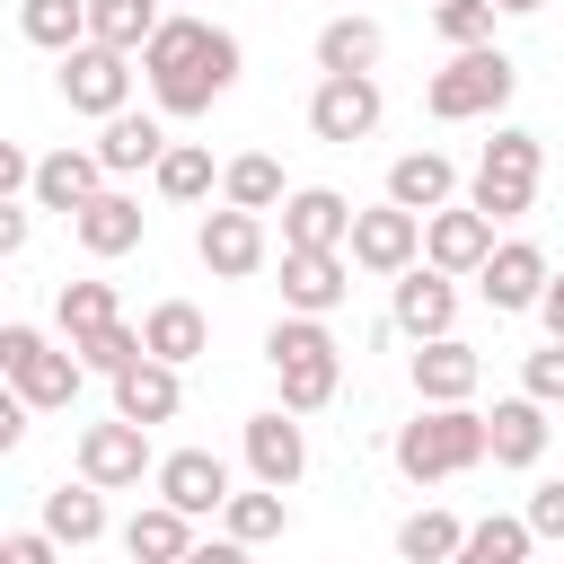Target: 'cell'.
I'll use <instances>...</instances> for the list:
<instances>
[{
  "label": "cell",
  "instance_id": "obj_28",
  "mask_svg": "<svg viewBox=\"0 0 564 564\" xmlns=\"http://www.w3.org/2000/svg\"><path fill=\"white\" fill-rule=\"evenodd\" d=\"M176 405H185V379H176L167 361H141V370L115 379V414L141 423V432H150V423H176Z\"/></svg>",
  "mask_w": 564,
  "mask_h": 564
},
{
  "label": "cell",
  "instance_id": "obj_48",
  "mask_svg": "<svg viewBox=\"0 0 564 564\" xmlns=\"http://www.w3.org/2000/svg\"><path fill=\"white\" fill-rule=\"evenodd\" d=\"M432 9H441V0H432Z\"/></svg>",
  "mask_w": 564,
  "mask_h": 564
},
{
  "label": "cell",
  "instance_id": "obj_10",
  "mask_svg": "<svg viewBox=\"0 0 564 564\" xmlns=\"http://www.w3.org/2000/svg\"><path fill=\"white\" fill-rule=\"evenodd\" d=\"M352 273H379V282H397V273H414L423 264V220L414 212H397V203H370L361 220H352Z\"/></svg>",
  "mask_w": 564,
  "mask_h": 564
},
{
  "label": "cell",
  "instance_id": "obj_37",
  "mask_svg": "<svg viewBox=\"0 0 564 564\" xmlns=\"http://www.w3.org/2000/svg\"><path fill=\"white\" fill-rule=\"evenodd\" d=\"M53 317H62V344H79V335L115 326L123 300H115V282H62V291H53Z\"/></svg>",
  "mask_w": 564,
  "mask_h": 564
},
{
  "label": "cell",
  "instance_id": "obj_7",
  "mask_svg": "<svg viewBox=\"0 0 564 564\" xmlns=\"http://www.w3.org/2000/svg\"><path fill=\"white\" fill-rule=\"evenodd\" d=\"M238 458H247V485L291 494V485L308 476V423H300L291 405H264V414L238 423Z\"/></svg>",
  "mask_w": 564,
  "mask_h": 564
},
{
  "label": "cell",
  "instance_id": "obj_45",
  "mask_svg": "<svg viewBox=\"0 0 564 564\" xmlns=\"http://www.w3.org/2000/svg\"><path fill=\"white\" fill-rule=\"evenodd\" d=\"M185 564H256V546H238V538H212V546H194Z\"/></svg>",
  "mask_w": 564,
  "mask_h": 564
},
{
  "label": "cell",
  "instance_id": "obj_17",
  "mask_svg": "<svg viewBox=\"0 0 564 564\" xmlns=\"http://www.w3.org/2000/svg\"><path fill=\"white\" fill-rule=\"evenodd\" d=\"M106 185H115V176H106V159H97V150H79V141H62V150H44V159H35V212L79 220Z\"/></svg>",
  "mask_w": 564,
  "mask_h": 564
},
{
  "label": "cell",
  "instance_id": "obj_26",
  "mask_svg": "<svg viewBox=\"0 0 564 564\" xmlns=\"http://www.w3.org/2000/svg\"><path fill=\"white\" fill-rule=\"evenodd\" d=\"M546 405L538 397H502L494 414H485V441H494V467H538L546 458Z\"/></svg>",
  "mask_w": 564,
  "mask_h": 564
},
{
  "label": "cell",
  "instance_id": "obj_11",
  "mask_svg": "<svg viewBox=\"0 0 564 564\" xmlns=\"http://www.w3.org/2000/svg\"><path fill=\"white\" fill-rule=\"evenodd\" d=\"M352 300V256L344 247H282V308L291 317H335Z\"/></svg>",
  "mask_w": 564,
  "mask_h": 564
},
{
  "label": "cell",
  "instance_id": "obj_34",
  "mask_svg": "<svg viewBox=\"0 0 564 564\" xmlns=\"http://www.w3.org/2000/svg\"><path fill=\"white\" fill-rule=\"evenodd\" d=\"M458 564H538V529L520 511H485V520H467Z\"/></svg>",
  "mask_w": 564,
  "mask_h": 564
},
{
  "label": "cell",
  "instance_id": "obj_14",
  "mask_svg": "<svg viewBox=\"0 0 564 564\" xmlns=\"http://www.w3.org/2000/svg\"><path fill=\"white\" fill-rule=\"evenodd\" d=\"M379 115H388L379 79H317V88H308V132H317V141H335V150L370 141V132H379Z\"/></svg>",
  "mask_w": 564,
  "mask_h": 564
},
{
  "label": "cell",
  "instance_id": "obj_47",
  "mask_svg": "<svg viewBox=\"0 0 564 564\" xmlns=\"http://www.w3.org/2000/svg\"><path fill=\"white\" fill-rule=\"evenodd\" d=\"M494 9H502V18H538L546 0H494Z\"/></svg>",
  "mask_w": 564,
  "mask_h": 564
},
{
  "label": "cell",
  "instance_id": "obj_49",
  "mask_svg": "<svg viewBox=\"0 0 564 564\" xmlns=\"http://www.w3.org/2000/svg\"><path fill=\"white\" fill-rule=\"evenodd\" d=\"M555 282H564V273H555Z\"/></svg>",
  "mask_w": 564,
  "mask_h": 564
},
{
  "label": "cell",
  "instance_id": "obj_39",
  "mask_svg": "<svg viewBox=\"0 0 564 564\" xmlns=\"http://www.w3.org/2000/svg\"><path fill=\"white\" fill-rule=\"evenodd\" d=\"M494 18H502L494 0H441V9H432V26H441V44H449V53L494 44Z\"/></svg>",
  "mask_w": 564,
  "mask_h": 564
},
{
  "label": "cell",
  "instance_id": "obj_4",
  "mask_svg": "<svg viewBox=\"0 0 564 564\" xmlns=\"http://www.w3.org/2000/svg\"><path fill=\"white\" fill-rule=\"evenodd\" d=\"M511 88H520V62L502 44H476V53H449L423 79V106H432V123H485V115L511 106Z\"/></svg>",
  "mask_w": 564,
  "mask_h": 564
},
{
  "label": "cell",
  "instance_id": "obj_40",
  "mask_svg": "<svg viewBox=\"0 0 564 564\" xmlns=\"http://www.w3.org/2000/svg\"><path fill=\"white\" fill-rule=\"evenodd\" d=\"M520 397H538V405H564V344H538V352L520 361Z\"/></svg>",
  "mask_w": 564,
  "mask_h": 564
},
{
  "label": "cell",
  "instance_id": "obj_6",
  "mask_svg": "<svg viewBox=\"0 0 564 564\" xmlns=\"http://www.w3.org/2000/svg\"><path fill=\"white\" fill-rule=\"evenodd\" d=\"M0 370H9V397H26L35 414H62L79 405V352L70 344H44L35 326H0Z\"/></svg>",
  "mask_w": 564,
  "mask_h": 564
},
{
  "label": "cell",
  "instance_id": "obj_3",
  "mask_svg": "<svg viewBox=\"0 0 564 564\" xmlns=\"http://www.w3.org/2000/svg\"><path fill=\"white\" fill-rule=\"evenodd\" d=\"M485 458H494V441H485L476 405H414V423H397V476L405 485H449Z\"/></svg>",
  "mask_w": 564,
  "mask_h": 564
},
{
  "label": "cell",
  "instance_id": "obj_27",
  "mask_svg": "<svg viewBox=\"0 0 564 564\" xmlns=\"http://www.w3.org/2000/svg\"><path fill=\"white\" fill-rule=\"evenodd\" d=\"M203 538H194V520L176 511V502H141L132 520H123V555L132 564H185Z\"/></svg>",
  "mask_w": 564,
  "mask_h": 564
},
{
  "label": "cell",
  "instance_id": "obj_43",
  "mask_svg": "<svg viewBox=\"0 0 564 564\" xmlns=\"http://www.w3.org/2000/svg\"><path fill=\"white\" fill-rule=\"evenodd\" d=\"M0 564H62V538H44V529H9V538H0Z\"/></svg>",
  "mask_w": 564,
  "mask_h": 564
},
{
  "label": "cell",
  "instance_id": "obj_2",
  "mask_svg": "<svg viewBox=\"0 0 564 564\" xmlns=\"http://www.w3.org/2000/svg\"><path fill=\"white\" fill-rule=\"evenodd\" d=\"M264 361H273V388H282V405L291 414H317V405H335V388H344V344H335V326L326 317H273L264 326Z\"/></svg>",
  "mask_w": 564,
  "mask_h": 564
},
{
  "label": "cell",
  "instance_id": "obj_36",
  "mask_svg": "<svg viewBox=\"0 0 564 564\" xmlns=\"http://www.w3.org/2000/svg\"><path fill=\"white\" fill-rule=\"evenodd\" d=\"M159 203H212V185H220V167H212V150L203 141H176L167 159H159Z\"/></svg>",
  "mask_w": 564,
  "mask_h": 564
},
{
  "label": "cell",
  "instance_id": "obj_1",
  "mask_svg": "<svg viewBox=\"0 0 564 564\" xmlns=\"http://www.w3.org/2000/svg\"><path fill=\"white\" fill-rule=\"evenodd\" d=\"M141 70H150V97H159V115H167V123H185V115H212V106L238 88V70H247V44H238L229 26H212V18H194V9H176V18L150 35Z\"/></svg>",
  "mask_w": 564,
  "mask_h": 564
},
{
  "label": "cell",
  "instance_id": "obj_23",
  "mask_svg": "<svg viewBox=\"0 0 564 564\" xmlns=\"http://www.w3.org/2000/svg\"><path fill=\"white\" fill-rule=\"evenodd\" d=\"M141 229H150V212H141V194H123V185H106L79 220H70V238L97 256V264H115V256H132L141 247Z\"/></svg>",
  "mask_w": 564,
  "mask_h": 564
},
{
  "label": "cell",
  "instance_id": "obj_42",
  "mask_svg": "<svg viewBox=\"0 0 564 564\" xmlns=\"http://www.w3.org/2000/svg\"><path fill=\"white\" fill-rule=\"evenodd\" d=\"M0 203H35V159L18 141H0Z\"/></svg>",
  "mask_w": 564,
  "mask_h": 564
},
{
  "label": "cell",
  "instance_id": "obj_38",
  "mask_svg": "<svg viewBox=\"0 0 564 564\" xmlns=\"http://www.w3.org/2000/svg\"><path fill=\"white\" fill-rule=\"evenodd\" d=\"M70 352H79V370H97V379H123V370H141V361H150L141 326H123V317H115V326H97V335H79Z\"/></svg>",
  "mask_w": 564,
  "mask_h": 564
},
{
  "label": "cell",
  "instance_id": "obj_29",
  "mask_svg": "<svg viewBox=\"0 0 564 564\" xmlns=\"http://www.w3.org/2000/svg\"><path fill=\"white\" fill-rule=\"evenodd\" d=\"M35 529L62 538V555H70V546H97V538H106V494H97V485H53L44 511H35Z\"/></svg>",
  "mask_w": 564,
  "mask_h": 564
},
{
  "label": "cell",
  "instance_id": "obj_44",
  "mask_svg": "<svg viewBox=\"0 0 564 564\" xmlns=\"http://www.w3.org/2000/svg\"><path fill=\"white\" fill-rule=\"evenodd\" d=\"M26 229H35V203H0V256H26Z\"/></svg>",
  "mask_w": 564,
  "mask_h": 564
},
{
  "label": "cell",
  "instance_id": "obj_30",
  "mask_svg": "<svg viewBox=\"0 0 564 564\" xmlns=\"http://www.w3.org/2000/svg\"><path fill=\"white\" fill-rule=\"evenodd\" d=\"M167 18H159V0H88V44H106V53H150V35H159Z\"/></svg>",
  "mask_w": 564,
  "mask_h": 564
},
{
  "label": "cell",
  "instance_id": "obj_35",
  "mask_svg": "<svg viewBox=\"0 0 564 564\" xmlns=\"http://www.w3.org/2000/svg\"><path fill=\"white\" fill-rule=\"evenodd\" d=\"M282 529H291V494H273V485H247L220 511V538H238V546H273Z\"/></svg>",
  "mask_w": 564,
  "mask_h": 564
},
{
  "label": "cell",
  "instance_id": "obj_32",
  "mask_svg": "<svg viewBox=\"0 0 564 564\" xmlns=\"http://www.w3.org/2000/svg\"><path fill=\"white\" fill-rule=\"evenodd\" d=\"M458 546H467V520L441 511V502H423V511L397 520V555L405 564H458Z\"/></svg>",
  "mask_w": 564,
  "mask_h": 564
},
{
  "label": "cell",
  "instance_id": "obj_9",
  "mask_svg": "<svg viewBox=\"0 0 564 564\" xmlns=\"http://www.w3.org/2000/svg\"><path fill=\"white\" fill-rule=\"evenodd\" d=\"M53 88H62V106H70V115H97V123H115V115L132 106V53L79 44V53H62Z\"/></svg>",
  "mask_w": 564,
  "mask_h": 564
},
{
  "label": "cell",
  "instance_id": "obj_21",
  "mask_svg": "<svg viewBox=\"0 0 564 564\" xmlns=\"http://www.w3.org/2000/svg\"><path fill=\"white\" fill-rule=\"evenodd\" d=\"M88 150H97V159H106V176L123 185V176H141V167L159 176V159H167L176 141H167V115H132V106H123L115 123H97V141H88Z\"/></svg>",
  "mask_w": 564,
  "mask_h": 564
},
{
  "label": "cell",
  "instance_id": "obj_20",
  "mask_svg": "<svg viewBox=\"0 0 564 564\" xmlns=\"http://www.w3.org/2000/svg\"><path fill=\"white\" fill-rule=\"evenodd\" d=\"M379 53H388V26L361 9L317 26V79H379Z\"/></svg>",
  "mask_w": 564,
  "mask_h": 564
},
{
  "label": "cell",
  "instance_id": "obj_41",
  "mask_svg": "<svg viewBox=\"0 0 564 564\" xmlns=\"http://www.w3.org/2000/svg\"><path fill=\"white\" fill-rule=\"evenodd\" d=\"M520 520H529L546 546H564V476H546V485L529 494V511H520Z\"/></svg>",
  "mask_w": 564,
  "mask_h": 564
},
{
  "label": "cell",
  "instance_id": "obj_19",
  "mask_svg": "<svg viewBox=\"0 0 564 564\" xmlns=\"http://www.w3.org/2000/svg\"><path fill=\"white\" fill-rule=\"evenodd\" d=\"M414 397L423 405H476V388H485V361H476V344H458V335H441V344H414Z\"/></svg>",
  "mask_w": 564,
  "mask_h": 564
},
{
  "label": "cell",
  "instance_id": "obj_31",
  "mask_svg": "<svg viewBox=\"0 0 564 564\" xmlns=\"http://www.w3.org/2000/svg\"><path fill=\"white\" fill-rule=\"evenodd\" d=\"M220 203H229V212H282V203H291V185H282V159H264V150H238V159L220 167Z\"/></svg>",
  "mask_w": 564,
  "mask_h": 564
},
{
  "label": "cell",
  "instance_id": "obj_33",
  "mask_svg": "<svg viewBox=\"0 0 564 564\" xmlns=\"http://www.w3.org/2000/svg\"><path fill=\"white\" fill-rule=\"evenodd\" d=\"M18 35L62 62V53L88 44V0H18Z\"/></svg>",
  "mask_w": 564,
  "mask_h": 564
},
{
  "label": "cell",
  "instance_id": "obj_8",
  "mask_svg": "<svg viewBox=\"0 0 564 564\" xmlns=\"http://www.w3.org/2000/svg\"><path fill=\"white\" fill-rule=\"evenodd\" d=\"M70 458H79V485H97V494H132L141 476H159V458H150V432H141V423H123V414L88 423Z\"/></svg>",
  "mask_w": 564,
  "mask_h": 564
},
{
  "label": "cell",
  "instance_id": "obj_13",
  "mask_svg": "<svg viewBox=\"0 0 564 564\" xmlns=\"http://www.w3.org/2000/svg\"><path fill=\"white\" fill-rule=\"evenodd\" d=\"M150 485H159V502H176L185 520H220V511H229V494H238L220 449H167Z\"/></svg>",
  "mask_w": 564,
  "mask_h": 564
},
{
  "label": "cell",
  "instance_id": "obj_18",
  "mask_svg": "<svg viewBox=\"0 0 564 564\" xmlns=\"http://www.w3.org/2000/svg\"><path fill=\"white\" fill-rule=\"evenodd\" d=\"M388 317H397V335L441 344V335H458V282H449V273H432V264H414V273H397Z\"/></svg>",
  "mask_w": 564,
  "mask_h": 564
},
{
  "label": "cell",
  "instance_id": "obj_24",
  "mask_svg": "<svg viewBox=\"0 0 564 564\" xmlns=\"http://www.w3.org/2000/svg\"><path fill=\"white\" fill-rule=\"evenodd\" d=\"M388 203L414 212V220H432V212L458 203V167L441 150H405V159H388Z\"/></svg>",
  "mask_w": 564,
  "mask_h": 564
},
{
  "label": "cell",
  "instance_id": "obj_16",
  "mask_svg": "<svg viewBox=\"0 0 564 564\" xmlns=\"http://www.w3.org/2000/svg\"><path fill=\"white\" fill-rule=\"evenodd\" d=\"M546 282H555V264H546V247H529V238H502V247L485 256V273H476V291H485V308H494V317L538 308V300H546Z\"/></svg>",
  "mask_w": 564,
  "mask_h": 564
},
{
  "label": "cell",
  "instance_id": "obj_22",
  "mask_svg": "<svg viewBox=\"0 0 564 564\" xmlns=\"http://www.w3.org/2000/svg\"><path fill=\"white\" fill-rule=\"evenodd\" d=\"M352 203L335 194V185H291V203H282V247H352Z\"/></svg>",
  "mask_w": 564,
  "mask_h": 564
},
{
  "label": "cell",
  "instance_id": "obj_5",
  "mask_svg": "<svg viewBox=\"0 0 564 564\" xmlns=\"http://www.w3.org/2000/svg\"><path fill=\"white\" fill-rule=\"evenodd\" d=\"M538 167H546V141L520 132V123H502V132L485 141L476 176H467V203H476L485 220H520V212L538 203Z\"/></svg>",
  "mask_w": 564,
  "mask_h": 564
},
{
  "label": "cell",
  "instance_id": "obj_12",
  "mask_svg": "<svg viewBox=\"0 0 564 564\" xmlns=\"http://www.w3.org/2000/svg\"><path fill=\"white\" fill-rule=\"evenodd\" d=\"M494 247H502V238H494V220H485L476 203H449V212H432V220H423V264H432V273H449V282H476Z\"/></svg>",
  "mask_w": 564,
  "mask_h": 564
},
{
  "label": "cell",
  "instance_id": "obj_46",
  "mask_svg": "<svg viewBox=\"0 0 564 564\" xmlns=\"http://www.w3.org/2000/svg\"><path fill=\"white\" fill-rule=\"evenodd\" d=\"M538 326H546V344H564V282H546V300H538Z\"/></svg>",
  "mask_w": 564,
  "mask_h": 564
},
{
  "label": "cell",
  "instance_id": "obj_25",
  "mask_svg": "<svg viewBox=\"0 0 564 564\" xmlns=\"http://www.w3.org/2000/svg\"><path fill=\"white\" fill-rule=\"evenodd\" d=\"M141 344H150V361L185 370V361H203V352H212V317H203L194 300H159V308L141 317Z\"/></svg>",
  "mask_w": 564,
  "mask_h": 564
},
{
  "label": "cell",
  "instance_id": "obj_15",
  "mask_svg": "<svg viewBox=\"0 0 564 564\" xmlns=\"http://www.w3.org/2000/svg\"><path fill=\"white\" fill-rule=\"evenodd\" d=\"M194 256L220 273V282H247V273H264V256H273V238H264V212H203V229H194Z\"/></svg>",
  "mask_w": 564,
  "mask_h": 564
}]
</instances>
